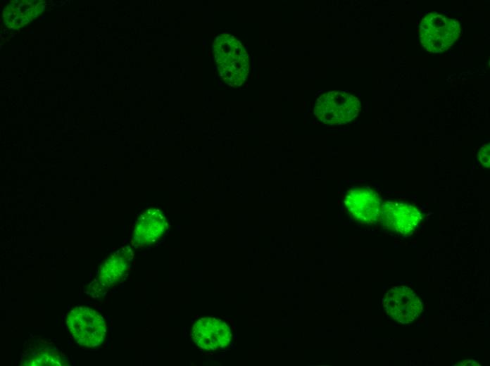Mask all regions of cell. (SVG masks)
<instances>
[{"instance_id": "obj_1", "label": "cell", "mask_w": 490, "mask_h": 366, "mask_svg": "<svg viewBox=\"0 0 490 366\" xmlns=\"http://www.w3.org/2000/svg\"><path fill=\"white\" fill-rule=\"evenodd\" d=\"M420 42L432 53L446 51L458 39L460 34V23L456 19L437 13H429L420 25Z\"/></svg>"}, {"instance_id": "obj_2", "label": "cell", "mask_w": 490, "mask_h": 366, "mask_svg": "<svg viewBox=\"0 0 490 366\" xmlns=\"http://www.w3.org/2000/svg\"><path fill=\"white\" fill-rule=\"evenodd\" d=\"M66 325L73 339L87 348L101 345L106 332L103 318L96 310L84 306L77 307L68 313Z\"/></svg>"}, {"instance_id": "obj_3", "label": "cell", "mask_w": 490, "mask_h": 366, "mask_svg": "<svg viewBox=\"0 0 490 366\" xmlns=\"http://www.w3.org/2000/svg\"><path fill=\"white\" fill-rule=\"evenodd\" d=\"M360 110L358 99L352 95L332 92L321 96L315 106V115L322 122L343 125L355 118Z\"/></svg>"}, {"instance_id": "obj_4", "label": "cell", "mask_w": 490, "mask_h": 366, "mask_svg": "<svg viewBox=\"0 0 490 366\" xmlns=\"http://www.w3.org/2000/svg\"><path fill=\"white\" fill-rule=\"evenodd\" d=\"M386 313L398 322L406 324L415 320L422 311V303L416 294L406 286L389 289L382 299Z\"/></svg>"}, {"instance_id": "obj_5", "label": "cell", "mask_w": 490, "mask_h": 366, "mask_svg": "<svg viewBox=\"0 0 490 366\" xmlns=\"http://www.w3.org/2000/svg\"><path fill=\"white\" fill-rule=\"evenodd\" d=\"M344 204L351 215L363 224H373L380 219L382 200L379 194L366 187L350 189Z\"/></svg>"}, {"instance_id": "obj_6", "label": "cell", "mask_w": 490, "mask_h": 366, "mask_svg": "<svg viewBox=\"0 0 490 366\" xmlns=\"http://www.w3.org/2000/svg\"><path fill=\"white\" fill-rule=\"evenodd\" d=\"M422 219L420 210L403 201H387L382 203L380 220L387 229L401 234L413 232Z\"/></svg>"}, {"instance_id": "obj_7", "label": "cell", "mask_w": 490, "mask_h": 366, "mask_svg": "<svg viewBox=\"0 0 490 366\" xmlns=\"http://www.w3.org/2000/svg\"><path fill=\"white\" fill-rule=\"evenodd\" d=\"M194 342L205 351H217L227 347L232 334L229 326L215 317H203L197 320L191 330Z\"/></svg>"}, {"instance_id": "obj_8", "label": "cell", "mask_w": 490, "mask_h": 366, "mask_svg": "<svg viewBox=\"0 0 490 366\" xmlns=\"http://www.w3.org/2000/svg\"><path fill=\"white\" fill-rule=\"evenodd\" d=\"M168 222L163 213L156 208H150L137 219L132 234L135 246H145L158 241L165 233Z\"/></svg>"}, {"instance_id": "obj_9", "label": "cell", "mask_w": 490, "mask_h": 366, "mask_svg": "<svg viewBox=\"0 0 490 366\" xmlns=\"http://www.w3.org/2000/svg\"><path fill=\"white\" fill-rule=\"evenodd\" d=\"M21 365L65 366L68 365L65 355L56 347L43 339L29 342L21 355Z\"/></svg>"}, {"instance_id": "obj_10", "label": "cell", "mask_w": 490, "mask_h": 366, "mask_svg": "<svg viewBox=\"0 0 490 366\" xmlns=\"http://www.w3.org/2000/svg\"><path fill=\"white\" fill-rule=\"evenodd\" d=\"M133 258V253L129 248H122L113 253L101 265L98 283L101 289H107L120 282L126 274Z\"/></svg>"}, {"instance_id": "obj_11", "label": "cell", "mask_w": 490, "mask_h": 366, "mask_svg": "<svg viewBox=\"0 0 490 366\" xmlns=\"http://www.w3.org/2000/svg\"><path fill=\"white\" fill-rule=\"evenodd\" d=\"M479 160L480 163L486 168L490 166V148L489 144L482 146L479 152Z\"/></svg>"}]
</instances>
